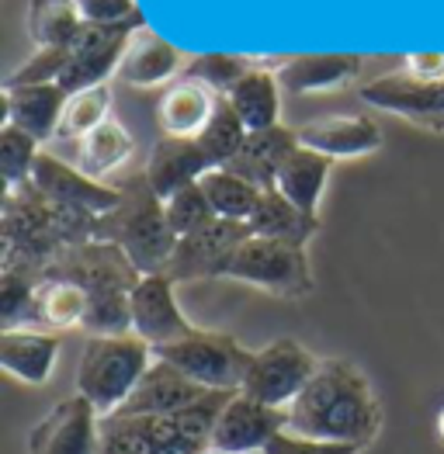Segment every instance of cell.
I'll use <instances>...</instances> for the list:
<instances>
[{
	"mask_svg": "<svg viewBox=\"0 0 444 454\" xmlns=\"http://www.w3.org/2000/svg\"><path fill=\"white\" fill-rule=\"evenodd\" d=\"M285 430L313 441L369 448L382 430V403L361 368L344 357H323L309 385L285 410Z\"/></svg>",
	"mask_w": 444,
	"mask_h": 454,
	"instance_id": "cell-1",
	"label": "cell"
},
{
	"mask_svg": "<svg viewBox=\"0 0 444 454\" xmlns=\"http://www.w3.org/2000/svg\"><path fill=\"white\" fill-rule=\"evenodd\" d=\"M98 219L67 208L28 181L4 191V270L42 278L45 267L67 250L94 239Z\"/></svg>",
	"mask_w": 444,
	"mask_h": 454,
	"instance_id": "cell-2",
	"label": "cell"
},
{
	"mask_svg": "<svg viewBox=\"0 0 444 454\" xmlns=\"http://www.w3.org/2000/svg\"><path fill=\"white\" fill-rule=\"evenodd\" d=\"M233 395L209 392L170 417H105L101 454H205L212 448V427Z\"/></svg>",
	"mask_w": 444,
	"mask_h": 454,
	"instance_id": "cell-3",
	"label": "cell"
},
{
	"mask_svg": "<svg viewBox=\"0 0 444 454\" xmlns=\"http://www.w3.org/2000/svg\"><path fill=\"white\" fill-rule=\"evenodd\" d=\"M118 191H122V201L115 212L98 219L94 239L115 243L139 274H163L178 247V236L167 223L163 198L149 188L147 174L122 181Z\"/></svg>",
	"mask_w": 444,
	"mask_h": 454,
	"instance_id": "cell-4",
	"label": "cell"
},
{
	"mask_svg": "<svg viewBox=\"0 0 444 454\" xmlns=\"http://www.w3.org/2000/svg\"><path fill=\"white\" fill-rule=\"evenodd\" d=\"M156 361V350L136 333L125 337H91L83 343L80 368H76V395H83L101 419L115 417L136 385L143 381L149 364Z\"/></svg>",
	"mask_w": 444,
	"mask_h": 454,
	"instance_id": "cell-5",
	"label": "cell"
},
{
	"mask_svg": "<svg viewBox=\"0 0 444 454\" xmlns=\"http://www.w3.org/2000/svg\"><path fill=\"white\" fill-rule=\"evenodd\" d=\"M156 357L185 372L191 381H198L205 392H240L243 379L250 372L254 350L229 333H209V330H191L181 340L156 347Z\"/></svg>",
	"mask_w": 444,
	"mask_h": 454,
	"instance_id": "cell-6",
	"label": "cell"
},
{
	"mask_svg": "<svg viewBox=\"0 0 444 454\" xmlns=\"http://www.w3.org/2000/svg\"><path fill=\"white\" fill-rule=\"evenodd\" d=\"M222 278L254 285L281 299H302L313 292V270L305 261V247L264 239V236H247L236 247Z\"/></svg>",
	"mask_w": 444,
	"mask_h": 454,
	"instance_id": "cell-7",
	"label": "cell"
},
{
	"mask_svg": "<svg viewBox=\"0 0 444 454\" xmlns=\"http://www.w3.org/2000/svg\"><path fill=\"white\" fill-rule=\"evenodd\" d=\"M323 357H316L309 347H302L292 337H278L267 347L254 350L250 372L243 379V395L258 399L264 406L274 410H289L298 399V392L309 385V379L316 375Z\"/></svg>",
	"mask_w": 444,
	"mask_h": 454,
	"instance_id": "cell-8",
	"label": "cell"
},
{
	"mask_svg": "<svg viewBox=\"0 0 444 454\" xmlns=\"http://www.w3.org/2000/svg\"><path fill=\"white\" fill-rule=\"evenodd\" d=\"M147 21H125V25H91L83 21L76 38L67 45V70L59 76V87L67 94L108 83L111 74H118V63L129 49V38Z\"/></svg>",
	"mask_w": 444,
	"mask_h": 454,
	"instance_id": "cell-9",
	"label": "cell"
},
{
	"mask_svg": "<svg viewBox=\"0 0 444 454\" xmlns=\"http://www.w3.org/2000/svg\"><path fill=\"white\" fill-rule=\"evenodd\" d=\"M361 101L420 129L444 132V80H416L403 70L382 74L361 83Z\"/></svg>",
	"mask_w": 444,
	"mask_h": 454,
	"instance_id": "cell-10",
	"label": "cell"
},
{
	"mask_svg": "<svg viewBox=\"0 0 444 454\" xmlns=\"http://www.w3.org/2000/svg\"><path fill=\"white\" fill-rule=\"evenodd\" d=\"M25 454H101V413L83 395L56 403L32 427Z\"/></svg>",
	"mask_w": 444,
	"mask_h": 454,
	"instance_id": "cell-11",
	"label": "cell"
},
{
	"mask_svg": "<svg viewBox=\"0 0 444 454\" xmlns=\"http://www.w3.org/2000/svg\"><path fill=\"white\" fill-rule=\"evenodd\" d=\"M250 236L247 223H229V219H212L205 229L181 236L174 247V257L167 264V278L178 281H202V278H222L233 261L236 247Z\"/></svg>",
	"mask_w": 444,
	"mask_h": 454,
	"instance_id": "cell-12",
	"label": "cell"
},
{
	"mask_svg": "<svg viewBox=\"0 0 444 454\" xmlns=\"http://www.w3.org/2000/svg\"><path fill=\"white\" fill-rule=\"evenodd\" d=\"M45 274L56 278H70L76 281L87 295H105V292H132L136 281L143 278L136 264L115 247L101 239H87L74 250H67L63 257H56L45 267Z\"/></svg>",
	"mask_w": 444,
	"mask_h": 454,
	"instance_id": "cell-13",
	"label": "cell"
},
{
	"mask_svg": "<svg viewBox=\"0 0 444 454\" xmlns=\"http://www.w3.org/2000/svg\"><path fill=\"white\" fill-rule=\"evenodd\" d=\"M129 302H132V333L139 340H147L153 350L181 340L194 330L178 305L174 281L167 274H143L136 281Z\"/></svg>",
	"mask_w": 444,
	"mask_h": 454,
	"instance_id": "cell-14",
	"label": "cell"
},
{
	"mask_svg": "<svg viewBox=\"0 0 444 454\" xmlns=\"http://www.w3.org/2000/svg\"><path fill=\"white\" fill-rule=\"evenodd\" d=\"M32 184H36L45 198H52V201H59V205H67V208H76V212H87V215H94V219L115 212L118 201H122L118 184H115V188H111V184H101V181L87 177L83 170H76L74 163L52 156V153H42V156H38L36 170H32Z\"/></svg>",
	"mask_w": 444,
	"mask_h": 454,
	"instance_id": "cell-15",
	"label": "cell"
},
{
	"mask_svg": "<svg viewBox=\"0 0 444 454\" xmlns=\"http://www.w3.org/2000/svg\"><path fill=\"white\" fill-rule=\"evenodd\" d=\"M281 430H285V410L264 406L258 399L236 392L222 406L219 419L212 427V448L229 454H264L271 437H278Z\"/></svg>",
	"mask_w": 444,
	"mask_h": 454,
	"instance_id": "cell-16",
	"label": "cell"
},
{
	"mask_svg": "<svg viewBox=\"0 0 444 454\" xmlns=\"http://www.w3.org/2000/svg\"><path fill=\"white\" fill-rule=\"evenodd\" d=\"M298 146L320 153L327 160H354L378 153L385 136L369 114H323L296 129Z\"/></svg>",
	"mask_w": 444,
	"mask_h": 454,
	"instance_id": "cell-17",
	"label": "cell"
},
{
	"mask_svg": "<svg viewBox=\"0 0 444 454\" xmlns=\"http://www.w3.org/2000/svg\"><path fill=\"white\" fill-rule=\"evenodd\" d=\"M205 395L209 392L198 381H191L185 372L156 357L143 381L136 385V392L129 395V403L115 417H170V413H181L187 406L202 403Z\"/></svg>",
	"mask_w": 444,
	"mask_h": 454,
	"instance_id": "cell-18",
	"label": "cell"
},
{
	"mask_svg": "<svg viewBox=\"0 0 444 454\" xmlns=\"http://www.w3.org/2000/svg\"><path fill=\"white\" fill-rule=\"evenodd\" d=\"M212 167V160L198 146V139H178V136H160L149 150L147 160V181L163 201L174 198L178 191L198 184Z\"/></svg>",
	"mask_w": 444,
	"mask_h": 454,
	"instance_id": "cell-19",
	"label": "cell"
},
{
	"mask_svg": "<svg viewBox=\"0 0 444 454\" xmlns=\"http://www.w3.org/2000/svg\"><path fill=\"white\" fill-rule=\"evenodd\" d=\"M67 98L70 94L59 83L4 87V125L28 132L38 143H52L63 108H67Z\"/></svg>",
	"mask_w": 444,
	"mask_h": 454,
	"instance_id": "cell-20",
	"label": "cell"
},
{
	"mask_svg": "<svg viewBox=\"0 0 444 454\" xmlns=\"http://www.w3.org/2000/svg\"><path fill=\"white\" fill-rule=\"evenodd\" d=\"M361 74V56L354 52H305L285 59L274 76L285 94H316V90H337Z\"/></svg>",
	"mask_w": 444,
	"mask_h": 454,
	"instance_id": "cell-21",
	"label": "cell"
},
{
	"mask_svg": "<svg viewBox=\"0 0 444 454\" xmlns=\"http://www.w3.org/2000/svg\"><path fill=\"white\" fill-rule=\"evenodd\" d=\"M216 105H219V94H212L205 83H198L191 76H181L163 90V98L156 105V121H160L163 136L198 139L216 112Z\"/></svg>",
	"mask_w": 444,
	"mask_h": 454,
	"instance_id": "cell-22",
	"label": "cell"
},
{
	"mask_svg": "<svg viewBox=\"0 0 444 454\" xmlns=\"http://www.w3.org/2000/svg\"><path fill=\"white\" fill-rule=\"evenodd\" d=\"M59 357V337L45 330H4L0 333V368L25 385H45Z\"/></svg>",
	"mask_w": 444,
	"mask_h": 454,
	"instance_id": "cell-23",
	"label": "cell"
},
{
	"mask_svg": "<svg viewBox=\"0 0 444 454\" xmlns=\"http://www.w3.org/2000/svg\"><path fill=\"white\" fill-rule=\"evenodd\" d=\"M296 129H285V125H274V129H264V132H250L243 150L229 160L226 170L240 174L243 181H250L260 191H274L278 170H281V163L289 160V153L296 150Z\"/></svg>",
	"mask_w": 444,
	"mask_h": 454,
	"instance_id": "cell-24",
	"label": "cell"
},
{
	"mask_svg": "<svg viewBox=\"0 0 444 454\" xmlns=\"http://www.w3.org/2000/svg\"><path fill=\"white\" fill-rule=\"evenodd\" d=\"M181 70V52L167 38H160L149 25L136 28L129 38V49L118 63V74L129 87H160L174 80Z\"/></svg>",
	"mask_w": 444,
	"mask_h": 454,
	"instance_id": "cell-25",
	"label": "cell"
},
{
	"mask_svg": "<svg viewBox=\"0 0 444 454\" xmlns=\"http://www.w3.org/2000/svg\"><path fill=\"white\" fill-rule=\"evenodd\" d=\"M247 229H250V236L305 247L320 232V215L302 212L296 201H289L281 191H264L258 208H254V215L247 219Z\"/></svg>",
	"mask_w": 444,
	"mask_h": 454,
	"instance_id": "cell-26",
	"label": "cell"
},
{
	"mask_svg": "<svg viewBox=\"0 0 444 454\" xmlns=\"http://www.w3.org/2000/svg\"><path fill=\"white\" fill-rule=\"evenodd\" d=\"M226 101L240 114L247 132H264V129L281 125L278 121L281 118V83H278L274 70H264L254 63V70L226 94Z\"/></svg>",
	"mask_w": 444,
	"mask_h": 454,
	"instance_id": "cell-27",
	"label": "cell"
},
{
	"mask_svg": "<svg viewBox=\"0 0 444 454\" xmlns=\"http://www.w3.org/2000/svg\"><path fill=\"white\" fill-rule=\"evenodd\" d=\"M91 309V295L70 281V278H56V274H42L36 285V312L32 323L49 326V330H83Z\"/></svg>",
	"mask_w": 444,
	"mask_h": 454,
	"instance_id": "cell-28",
	"label": "cell"
},
{
	"mask_svg": "<svg viewBox=\"0 0 444 454\" xmlns=\"http://www.w3.org/2000/svg\"><path fill=\"white\" fill-rule=\"evenodd\" d=\"M330 167L333 160L305 150V146H296V150L289 153V160L281 163V170H278L274 191H281L289 201H296L302 212L316 215L323 188H327V177H330Z\"/></svg>",
	"mask_w": 444,
	"mask_h": 454,
	"instance_id": "cell-29",
	"label": "cell"
},
{
	"mask_svg": "<svg viewBox=\"0 0 444 454\" xmlns=\"http://www.w3.org/2000/svg\"><path fill=\"white\" fill-rule=\"evenodd\" d=\"M132 150H136V143H132V136L125 132V125H122L118 118H108V121H101L94 132H87V136L76 143L74 167L83 170L87 177L101 181V177H108L111 170H118V167L132 156Z\"/></svg>",
	"mask_w": 444,
	"mask_h": 454,
	"instance_id": "cell-30",
	"label": "cell"
},
{
	"mask_svg": "<svg viewBox=\"0 0 444 454\" xmlns=\"http://www.w3.org/2000/svg\"><path fill=\"white\" fill-rule=\"evenodd\" d=\"M198 184L209 194L212 212H216L219 219H229V223H247V219L254 215V208H258L260 194H264V191L254 188L250 181H243L240 174H233V170H226V167L209 170Z\"/></svg>",
	"mask_w": 444,
	"mask_h": 454,
	"instance_id": "cell-31",
	"label": "cell"
},
{
	"mask_svg": "<svg viewBox=\"0 0 444 454\" xmlns=\"http://www.w3.org/2000/svg\"><path fill=\"white\" fill-rule=\"evenodd\" d=\"M83 25L74 0H32L28 4V35L36 49H67Z\"/></svg>",
	"mask_w": 444,
	"mask_h": 454,
	"instance_id": "cell-32",
	"label": "cell"
},
{
	"mask_svg": "<svg viewBox=\"0 0 444 454\" xmlns=\"http://www.w3.org/2000/svg\"><path fill=\"white\" fill-rule=\"evenodd\" d=\"M111 118V83H98L67 98V108L56 129V143H80L101 121Z\"/></svg>",
	"mask_w": 444,
	"mask_h": 454,
	"instance_id": "cell-33",
	"label": "cell"
},
{
	"mask_svg": "<svg viewBox=\"0 0 444 454\" xmlns=\"http://www.w3.org/2000/svg\"><path fill=\"white\" fill-rule=\"evenodd\" d=\"M247 136H250V132H247V125L240 121V114L233 112V105H229L226 98H219V105H216V112L209 118V125H205L202 136H198V146L212 160V167H229V160L243 150Z\"/></svg>",
	"mask_w": 444,
	"mask_h": 454,
	"instance_id": "cell-34",
	"label": "cell"
},
{
	"mask_svg": "<svg viewBox=\"0 0 444 454\" xmlns=\"http://www.w3.org/2000/svg\"><path fill=\"white\" fill-rule=\"evenodd\" d=\"M38 156H42V143L38 139H32L28 132H21L14 125H4V132H0V177H4V191L28 184Z\"/></svg>",
	"mask_w": 444,
	"mask_h": 454,
	"instance_id": "cell-35",
	"label": "cell"
},
{
	"mask_svg": "<svg viewBox=\"0 0 444 454\" xmlns=\"http://www.w3.org/2000/svg\"><path fill=\"white\" fill-rule=\"evenodd\" d=\"M254 70V63L247 59V56H233V52H202V56H194L191 63H187L185 76L191 80H198V83H205L212 94H219L226 98L243 76Z\"/></svg>",
	"mask_w": 444,
	"mask_h": 454,
	"instance_id": "cell-36",
	"label": "cell"
},
{
	"mask_svg": "<svg viewBox=\"0 0 444 454\" xmlns=\"http://www.w3.org/2000/svg\"><path fill=\"white\" fill-rule=\"evenodd\" d=\"M36 285L38 278L25 274V270H4L0 274V323H4V330H21L32 323Z\"/></svg>",
	"mask_w": 444,
	"mask_h": 454,
	"instance_id": "cell-37",
	"label": "cell"
},
{
	"mask_svg": "<svg viewBox=\"0 0 444 454\" xmlns=\"http://www.w3.org/2000/svg\"><path fill=\"white\" fill-rule=\"evenodd\" d=\"M163 208H167V223H170V229H174L178 239H181V236H191V232H198V229H205L212 219H219V215L212 212L209 194L202 191V184H191V188L178 191L174 198L163 201Z\"/></svg>",
	"mask_w": 444,
	"mask_h": 454,
	"instance_id": "cell-38",
	"label": "cell"
},
{
	"mask_svg": "<svg viewBox=\"0 0 444 454\" xmlns=\"http://www.w3.org/2000/svg\"><path fill=\"white\" fill-rule=\"evenodd\" d=\"M67 70V49H36L28 63H21L4 80V87H32V83H59Z\"/></svg>",
	"mask_w": 444,
	"mask_h": 454,
	"instance_id": "cell-39",
	"label": "cell"
},
{
	"mask_svg": "<svg viewBox=\"0 0 444 454\" xmlns=\"http://www.w3.org/2000/svg\"><path fill=\"white\" fill-rule=\"evenodd\" d=\"M83 21L91 25H125V21H143L136 0H74Z\"/></svg>",
	"mask_w": 444,
	"mask_h": 454,
	"instance_id": "cell-40",
	"label": "cell"
},
{
	"mask_svg": "<svg viewBox=\"0 0 444 454\" xmlns=\"http://www.w3.org/2000/svg\"><path fill=\"white\" fill-rule=\"evenodd\" d=\"M365 448L358 444H333V441H313V437H298L281 430L278 437H271V444L264 454H361Z\"/></svg>",
	"mask_w": 444,
	"mask_h": 454,
	"instance_id": "cell-41",
	"label": "cell"
},
{
	"mask_svg": "<svg viewBox=\"0 0 444 454\" xmlns=\"http://www.w3.org/2000/svg\"><path fill=\"white\" fill-rule=\"evenodd\" d=\"M403 74L416 80H444V52H416L403 59Z\"/></svg>",
	"mask_w": 444,
	"mask_h": 454,
	"instance_id": "cell-42",
	"label": "cell"
},
{
	"mask_svg": "<svg viewBox=\"0 0 444 454\" xmlns=\"http://www.w3.org/2000/svg\"><path fill=\"white\" fill-rule=\"evenodd\" d=\"M434 430H438V441L444 444V410L438 413V423H434Z\"/></svg>",
	"mask_w": 444,
	"mask_h": 454,
	"instance_id": "cell-43",
	"label": "cell"
},
{
	"mask_svg": "<svg viewBox=\"0 0 444 454\" xmlns=\"http://www.w3.org/2000/svg\"><path fill=\"white\" fill-rule=\"evenodd\" d=\"M205 454H229V451H219V448H209Z\"/></svg>",
	"mask_w": 444,
	"mask_h": 454,
	"instance_id": "cell-44",
	"label": "cell"
}]
</instances>
